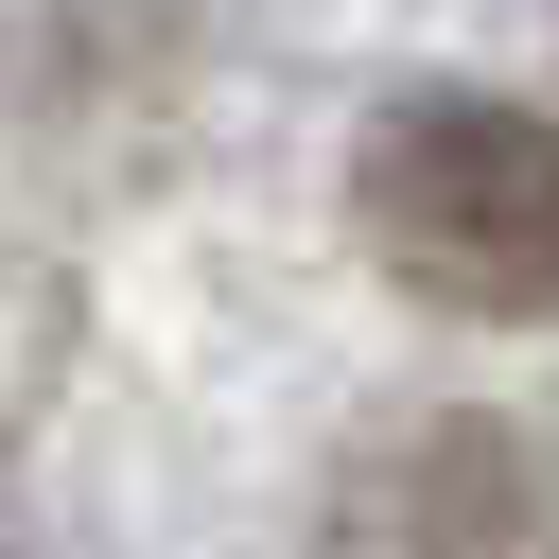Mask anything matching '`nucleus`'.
Wrapping results in <instances>:
<instances>
[{
	"label": "nucleus",
	"instance_id": "obj_2",
	"mask_svg": "<svg viewBox=\"0 0 559 559\" xmlns=\"http://www.w3.org/2000/svg\"><path fill=\"white\" fill-rule=\"evenodd\" d=\"M314 559H559V437L489 402L367 419L314 507Z\"/></svg>",
	"mask_w": 559,
	"mask_h": 559
},
{
	"label": "nucleus",
	"instance_id": "obj_1",
	"mask_svg": "<svg viewBox=\"0 0 559 559\" xmlns=\"http://www.w3.org/2000/svg\"><path fill=\"white\" fill-rule=\"evenodd\" d=\"M367 245L402 297L542 332L559 314V122L489 105V87H419L367 122Z\"/></svg>",
	"mask_w": 559,
	"mask_h": 559
}]
</instances>
